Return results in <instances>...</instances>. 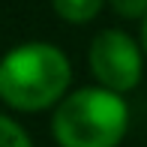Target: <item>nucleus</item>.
<instances>
[{"label":"nucleus","mask_w":147,"mask_h":147,"mask_svg":"<svg viewBox=\"0 0 147 147\" xmlns=\"http://www.w3.org/2000/svg\"><path fill=\"white\" fill-rule=\"evenodd\" d=\"M69 81V60L51 42L15 45L0 60V99L15 111H42L63 102Z\"/></svg>","instance_id":"1"},{"label":"nucleus","mask_w":147,"mask_h":147,"mask_svg":"<svg viewBox=\"0 0 147 147\" xmlns=\"http://www.w3.org/2000/svg\"><path fill=\"white\" fill-rule=\"evenodd\" d=\"M129 129V105L123 93L81 87L57 105L51 132L60 147H117Z\"/></svg>","instance_id":"2"},{"label":"nucleus","mask_w":147,"mask_h":147,"mask_svg":"<svg viewBox=\"0 0 147 147\" xmlns=\"http://www.w3.org/2000/svg\"><path fill=\"white\" fill-rule=\"evenodd\" d=\"M87 63H90V72L96 75L99 87L105 90L129 93L141 81V48L123 30L108 27L96 33L87 51Z\"/></svg>","instance_id":"3"},{"label":"nucleus","mask_w":147,"mask_h":147,"mask_svg":"<svg viewBox=\"0 0 147 147\" xmlns=\"http://www.w3.org/2000/svg\"><path fill=\"white\" fill-rule=\"evenodd\" d=\"M108 0H51L54 12L69 24H87L93 15H99V9Z\"/></svg>","instance_id":"4"},{"label":"nucleus","mask_w":147,"mask_h":147,"mask_svg":"<svg viewBox=\"0 0 147 147\" xmlns=\"http://www.w3.org/2000/svg\"><path fill=\"white\" fill-rule=\"evenodd\" d=\"M0 147H33V141L12 117L0 114Z\"/></svg>","instance_id":"5"},{"label":"nucleus","mask_w":147,"mask_h":147,"mask_svg":"<svg viewBox=\"0 0 147 147\" xmlns=\"http://www.w3.org/2000/svg\"><path fill=\"white\" fill-rule=\"evenodd\" d=\"M111 9L123 18H147V0H108Z\"/></svg>","instance_id":"6"},{"label":"nucleus","mask_w":147,"mask_h":147,"mask_svg":"<svg viewBox=\"0 0 147 147\" xmlns=\"http://www.w3.org/2000/svg\"><path fill=\"white\" fill-rule=\"evenodd\" d=\"M141 48H144V54H147V18L141 21Z\"/></svg>","instance_id":"7"}]
</instances>
